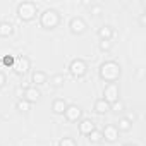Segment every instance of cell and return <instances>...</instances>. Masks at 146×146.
<instances>
[{"label":"cell","instance_id":"obj_1","mask_svg":"<svg viewBox=\"0 0 146 146\" xmlns=\"http://www.w3.org/2000/svg\"><path fill=\"white\" fill-rule=\"evenodd\" d=\"M100 78L107 83H115L119 78H120V65L113 60H108V62H103L100 65Z\"/></svg>","mask_w":146,"mask_h":146},{"label":"cell","instance_id":"obj_2","mask_svg":"<svg viewBox=\"0 0 146 146\" xmlns=\"http://www.w3.org/2000/svg\"><path fill=\"white\" fill-rule=\"evenodd\" d=\"M58 23H60V14L55 9H46L40 14V24L45 29H53L58 26Z\"/></svg>","mask_w":146,"mask_h":146},{"label":"cell","instance_id":"obj_3","mask_svg":"<svg viewBox=\"0 0 146 146\" xmlns=\"http://www.w3.org/2000/svg\"><path fill=\"white\" fill-rule=\"evenodd\" d=\"M36 4L35 2H21L17 5V16L23 21H31L36 16Z\"/></svg>","mask_w":146,"mask_h":146},{"label":"cell","instance_id":"obj_4","mask_svg":"<svg viewBox=\"0 0 146 146\" xmlns=\"http://www.w3.org/2000/svg\"><path fill=\"white\" fill-rule=\"evenodd\" d=\"M86 70H88V65H86V62L83 58H74L69 65V72L74 78H83L86 74Z\"/></svg>","mask_w":146,"mask_h":146},{"label":"cell","instance_id":"obj_5","mask_svg":"<svg viewBox=\"0 0 146 146\" xmlns=\"http://www.w3.org/2000/svg\"><path fill=\"white\" fill-rule=\"evenodd\" d=\"M103 100L108 102L110 105L119 100V86L117 83H107L103 88Z\"/></svg>","mask_w":146,"mask_h":146},{"label":"cell","instance_id":"obj_6","mask_svg":"<svg viewBox=\"0 0 146 146\" xmlns=\"http://www.w3.org/2000/svg\"><path fill=\"white\" fill-rule=\"evenodd\" d=\"M12 69H14V72H16V74H19V76H24L26 72L29 70V58H28V57H24V55L17 57V58L14 60V65H12Z\"/></svg>","mask_w":146,"mask_h":146},{"label":"cell","instance_id":"obj_7","mask_svg":"<svg viewBox=\"0 0 146 146\" xmlns=\"http://www.w3.org/2000/svg\"><path fill=\"white\" fill-rule=\"evenodd\" d=\"M69 28H70V33L74 35H83L86 31V23L83 17H72L70 23H69Z\"/></svg>","mask_w":146,"mask_h":146},{"label":"cell","instance_id":"obj_8","mask_svg":"<svg viewBox=\"0 0 146 146\" xmlns=\"http://www.w3.org/2000/svg\"><path fill=\"white\" fill-rule=\"evenodd\" d=\"M102 136H103L108 143L117 141V139H119V129H117V125H113V124L105 125V127H103V131H102Z\"/></svg>","mask_w":146,"mask_h":146},{"label":"cell","instance_id":"obj_9","mask_svg":"<svg viewBox=\"0 0 146 146\" xmlns=\"http://www.w3.org/2000/svg\"><path fill=\"white\" fill-rule=\"evenodd\" d=\"M81 112H83V110H81L78 105H67L64 115H65V119H67L69 122H76V120L81 117Z\"/></svg>","mask_w":146,"mask_h":146},{"label":"cell","instance_id":"obj_10","mask_svg":"<svg viewBox=\"0 0 146 146\" xmlns=\"http://www.w3.org/2000/svg\"><path fill=\"white\" fill-rule=\"evenodd\" d=\"M40 91L36 90V86H29V88H26L24 90V95H23V100H26V102H29V103H36L38 100H40Z\"/></svg>","mask_w":146,"mask_h":146},{"label":"cell","instance_id":"obj_11","mask_svg":"<svg viewBox=\"0 0 146 146\" xmlns=\"http://www.w3.org/2000/svg\"><path fill=\"white\" fill-rule=\"evenodd\" d=\"M95 129H96V127H95V122H93L91 119H83L81 124H79V132L84 134V136H88V134L93 132Z\"/></svg>","mask_w":146,"mask_h":146},{"label":"cell","instance_id":"obj_12","mask_svg":"<svg viewBox=\"0 0 146 146\" xmlns=\"http://www.w3.org/2000/svg\"><path fill=\"white\" fill-rule=\"evenodd\" d=\"M46 79H48V78H46V74H45L43 70H35V72H33V76H31V81H33L35 86H41V84H45Z\"/></svg>","mask_w":146,"mask_h":146},{"label":"cell","instance_id":"obj_13","mask_svg":"<svg viewBox=\"0 0 146 146\" xmlns=\"http://www.w3.org/2000/svg\"><path fill=\"white\" fill-rule=\"evenodd\" d=\"M108 110H110V103H108V102H105L103 98H100V100H96V102H95V112H96V113L103 115V113H107Z\"/></svg>","mask_w":146,"mask_h":146},{"label":"cell","instance_id":"obj_14","mask_svg":"<svg viewBox=\"0 0 146 146\" xmlns=\"http://www.w3.org/2000/svg\"><path fill=\"white\" fill-rule=\"evenodd\" d=\"M12 31H14V26H12L9 21H0V36H2V38L11 36Z\"/></svg>","mask_w":146,"mask_h":146},{"label":"cell","instance_id":"obj_15","mask_svg":"<svg viewBox=\"0 0 146 146\" xmlns=\"http://www.w3.org/2000/svg\"><path fill=\"white\" fill-rule=\"evenodd\" d=\"M98 36H100L102 40L110 41V40H112V36H113V29H112V26H108V24L102 26V28L98 29Z\"/></svg>","mask_w":146,"mask_h":146},{"label":"cell","instance_id":"obj_16","mask_svg":"<svg viewBox=\"0 0 146 146\" xmlns=\"http://www.w3.org/2000/svg\"><path fill=\"white\" fill-rule=\"evenodd\" d=\"M65 108H67V103L62 100V98H57L55 102H53V105H52V110H53V113H64L65 112Z\"/></svg>","mask_w":146,"mask_h":146},{"label":"cell","instance_id":"obj_17","mask_svg":"<svg viewBox=\"0 0 146 146\" xmlns=\"http://www.w3.org/2000/svg\"><path fill=\"white\" fill-rule=\"evenodd\" d=\"M117 129H119V132H127V131L132 129V124H131L125 117H120V119H119V125H117Z\"/></svg>","mask_w":146,"mask_h":146},{"label":"cell","instance_id":"obj_18","mask_svg":"<svg viewBox=\"0 0 146 146\" xmlns=\"http://www.w3.org/2000/svg\"><path fill=\"white\" fill-rule=\"evenodd\" d=\"M64 83H65L64 74H55V76L50 78V84H52L53 88H60V86H64Z\"/></svg>","mask_w":146,"mask_h":146},{"label":"cell","instance_id":"obj_19","mask_svg":"<svg viewBox=\"0 0 146 146\" xmlns=\"http://www.w3.org/2000/svg\"><path fill=\"white\" fill-rule=\"evenodd\" d=\"M58 146H78V143H76L74 137L65 136V137H62V139L58 141Z\"/></svg>","mask_w":146,"mask_h":146},{"label":"cell","instance_id":"obj_20","mask_svg":"<svg viewBox=\"0 0 146 146\" xmlns=\"http://www.w3.org/2000/svg\"><path fill=\"white\" fill-rule=\"evenodd\" d=\"M16 108H17L19 112H28V110H31V103L26 102V100H19V102L16 103Z\"/></svg>","mask_w":146,"mask_h":146},{"label":"cell","instance_id":"obj_21","mask_svg":"<svg viewBox=\"0 0 146 146\" xmlns=\"http://www.w3.org/2000/svg\"><path fill=\"white\" fill-rule=\"evenodd\" d=\"M88 139H90L91 143H100V141L103 139V136H102V132H100V131H96V129H95L93 132H90V134H88Z\"/></svg>","mask_w":146,"mask_h":146},{"label":"cell","instance_id":"obj_22","mask_svg":"<svg viewBox=\"0 0 146 146\" xmlns=\"http://www.w3.org/2000/svg\"><path fill=\"white\" fill-rule=\"evenodd\" d=\"M110 110H113V112H124V103L120 102V100H117V102H113L112 105H110Z\"/></svg>","mask_w":146,"mask_h":146},{"label":"cell","instance_id":"obj_23","mask_svg":"<svg viewBox=\"0 0 146 146\" xmlns=\"http://www.w3.org/2000/svg\"><path fill=\"white\" fill-rule=\"evenodd\" d=\"M14 60H16V58H14L12 55H5V57L2 58V64H4L5 67H12V65H14Z\"/></svg>","mask_w":146,"mask_h":146},{"label":"cell","instance_id":"obj_24","mask_svg":"<svg viewBox=\"0 0 146 146\" xmlns=\"http://www.w3.org/2000/svg\"><path fill=\"white\" fill-rule=\"evenodd\" d=\"M110 48H112V43L110 41H107V40H102L100 41V50L102 52H108Z\"/></svg>","mask_w":146,"mask_h":146},{"label":"cell","instance_id":"obj_25","mask_svg":"<svg viewBox=\"0 0 146 146\" xmlns=\"http://www.w3.org/2000/svg\"><path fill=\"white\" fill-rule=\"evenodd\" d=\"M90 11H91V14L100 16V14H102V5H91V7H90Z\"/></svg>","mask_w":146,"mask_h":146},{"label":"cell","instance_id":"obj_26","mask_svg":"<svg viewBox=\"0 0 146 146\" xmlns=\"http://www.w3.org/2000/svg\"><path fill=\"white\" fill-rule=\"evenodd\" d=\"M125 119L131 122V124H134V120H136V113H132V112H129L127 115H125Z\"/></svg>","mask_w":146,"mask_h":146},{"label":"cell","instance_id":"obj_27","mask_svg":"<svg viewBox=\"0 0 146 146\" xmlns=\"http://www.w3.org/2000/svg\"><path fill=\"white\" fill-rule=\"evenodd\" d=\"M4 84H5V74H4L2 70H0V88H2Z\"/></svg>","mask_w":146,"mask_h":146},{"label":"cell","instance_id":"obj_28","mask_svg":"<svg viewBox=\"0 0 146 146\" xmlns=\"http://www.w3.org/2000/svg\"><path fill=\"white\" fill-rule=\"evenodd\" d=\"M139 24H141V26H144V24H146V16H144V14H141V16H139Z\"/></svg>","mask_w":146,"mask_h":146},{"label":"cell","instance_id":"obj_29","mask_svg":"<svg viewBox=\"0 0 146 146\" xmlns=\"http://www.w3.org/2000/svg\"><path fill=\"white\" fill-rule=\"evenodd\" d=\"M124 146H136V144H124Z\"/></svg>","mask_w":146,"mask_h":146},{"label":"cell","instance_id":"obj_30","mask_svg":"<svg viewBox=\"0 0 146 146\" xmlns=\"http://www.w3.org/2000/svg\"><path fill=\"white\" fill-rule=\"evenodd\" d=\"M0 64H2V57H0Z\"/></svg>","mask_w":146,"mask_h":146}]
</instances>
